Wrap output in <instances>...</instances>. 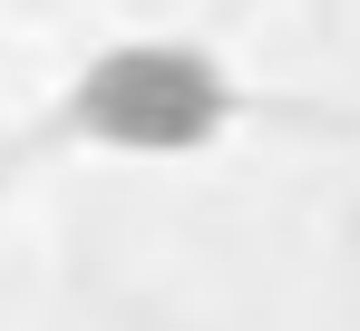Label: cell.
I'll return each mask as SVG.
<instances>
[{"label":"cell","mask_w":360,"mask_h":331,"mask_svg":"<svg viewBox=\"0 0 360 331\" xmlns=\"http://www.w3.org/2000/svg\"><path fill=\"white\" fill-rule=\"evenodd\" d=\"M78 127L127 156H185L224 127V68L185 39H127L78 78Z\"/></svg>","instance_id":"6da1fadb"}]
</instances>
